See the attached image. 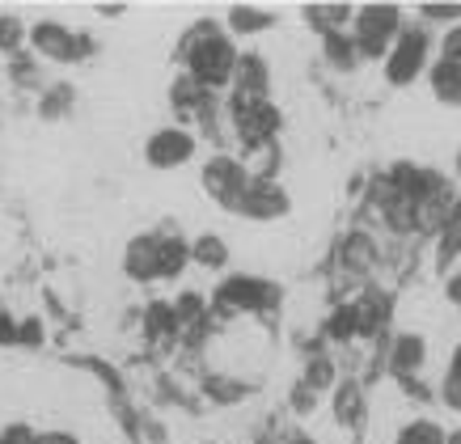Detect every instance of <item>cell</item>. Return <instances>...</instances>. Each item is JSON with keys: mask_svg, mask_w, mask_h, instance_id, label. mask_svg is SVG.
<instances>
[{"mask_svg": "<svg viewBox=\"0 0 461 444\" xmlns=\"http://www.w3.org/2000/svg\"><path fill=\"white\" fill-rule=\"evenodd\" d=\"M182 64H186V77L199 85V89H224L233 85V72H238V47L224 34L216 22H199L186 42H182Z\"/></svg>", "mask_w": 461, "mask_h": 444, "instance_id": "cell-1", "label": "cell"}, {"mask_svg": "<svg viewBox=\"0 0 461 444\" xmlns=\"http://www.w3.org/2000/svg\"><path fill=\"white\" fill-rule=\"evenodd\" d=\"M398 34H402V9L398 5H364L351 17V42H356L360 59H385Z\"/></svg>", "mask_w": 461, "mask_h": 444, "instance_id": "cell-2", "label": "cell"}, {"mask_svg": "<svg viewBox=\"0 0 461 444\" xmlns=\"http://www.w3.org/2000/svg\"><path fill=\"white\" fill-rule=\"evenodd\" d=\"M428 51H432V42H428V30L423 26H402V34L393 39L390 56H385V81L406 89L411 81H420V72L428 68Z\"/></svg>", "mask_w": 461, "mask_h": 444, "instance_id": "cell-3", "label": "cell"}, {"mask_svg": "<svg viewBox=\"0 0 461 444\" xmlns=\"http://www.w3.org/2000/svg\"><path fill=\"white\" fill-rule=\"evenodd\" d=\"M246 186H250V174L241 169L238 157H224L216 153L212 161H203V191L221 204V208L238 212L241 208V195H246Z\"/></svg>", "mask_w": 461, "mask_h": 444, "instance_id": "cell-4", "label": "cell"}, {"mask_svg": "<svg viewBox=\"0 0 461 444\" xmlns=\"http://www.w3.org/2000/svg\"><path fill=\"white\" fill-rule=\"evenodd\" d=\"M276 296H280V288H276V284H267V279L233 276V279H224L221 288H216V305H221L224 313H254V309L276 305Z\"/></svg>", "mask_w": 461, "mask_h": 444, "instance_id": "cell-5", "label": "cell"}, {"mask_svg": "<svg viewBox=\"0 0 461 444\" xmlns=\"http://www.w3.org/2000/svg\"><path fill=\"white\" fill-rule=\"evenodd\" d=\"M26 42L42 59H56V64L89 56V39H77V34H72L68 26H59V22H34V26L26 30Z\"/></svg>", "mask_w": 461, "mask_h": 444, "instance_id": "cell-6", "label": "cell"}, {"mask_svg": "<svg viewBox=\"0 0 461 444\" xmlns=\"http://www.w3.org/2000/svg\"><path fill=\"white\" fill-rule=\"evenodd\" d=\"M195 157V136L182 127H161L149 144H144V161L153 169H178Z\"/></svg>", "mask_w": 461, "mask_h": 444, "instance_id": "cell-7", "label": "cell"}, {"mask_svg": "<svg viewBox=\"0 0 461 444\" xmlns=\"http://www.w3.org/2000/svg\"><path fill=\"white\" fill-rule=\"evenodd\" d=\"M238 212H246L254 221H276V216L288 212V195H284V186L276 178H250Z\"/></svg>", "mask_w": 461, "mask_h": 444, "instance_id": "cell-8", "label": "cell"}, {"mask_svg": "<svg viewBox=\"0 0 461 444\" xmlns=\"http://www.w3.org/2000/svg\"><path fill=\"white\" fill-rule=\"evenodd\" d=\"M123 267H127V276L140 279V284L157 279V237L153 233L136 237V241L127 246V254H123Z\"/></svg>", "mask_w": 461, "mask_h": 444, "instance_id": "cell-9", "label": "cell"}, {"mask_svg": "<svg viewBox=\"0 0 461 444\" xmlns=\"http://www.w3.org/2000/svg\"><path fill=\"white\" fill-rule=\"evenodd\" d=\"M191 263V241H182L178 233L157 237V279L182 276V267Z\"/></svg>", "mask_w": 461, "mask_h": 444, "instance_id": "cell-10", "label": "cell"}, {"mask_svg": "<svg viewBox=\"0 0 461 444\" xmlns=\"http://www.w3.org/2000/svg\"><path fill=\"white\" fill-rule=\"evenodd\" d=\"M301 17L326 39V34H343V26L356 17V9H351V5H305Z\"/></svg>", "mask_w": 461, "mask_h": 444, "instance_id": "cell-11", "label": "cell"}, {"mask_svg": "<svg viewBox=\"0 0 461 444\" xmlns=\"http://www.w3.org/2000/svg\"><path fill=\"white\" fill-rule=\"evenodd\" d=\"M241 169H246L250 178H276V169H280V149H276V140H258V144H246Z\"/></svg>", "mask_w": 461, "mask_h": 444, "instance_id": "cell-12", "label": "cell"}, {"mask_svg": "<svg viewBox=\"0 0 461 444\" xmlns=\"http://www.w3.org/2000/svg\"><path fill=\"white\" fill-rule=\"evenodd\" d=\"M423 356H428V348H423L420 334H398V339H393L390 364L402 376H415V373H420V368H423Z\"/></svg>", "mask_w": 461, "mask_h": 444, "instance_id": "cell-13", "label": "cell"}, {"mask_svg": "<svg viewBox=\"0 0 461 444\" xmlns=\"http://www.w3.org/2000/svg\"><path fill=\"white\" fill-rule=\"evenodd\" d=\"M351 309H356V326H360V334H377L381 326H385V318H390L385 292H364Z\"/></svg>", "mask_w": 461, "mask_h": 444, "instance_id": "cell-14", "label": "cell"}, {"mask_svg": "<svg viewBox=\"0 0 461 444\" xmlns=\"http://www.w3.org/2000/svg\"><path fill=\"white\" fill-rule=\"evenodd\" d=\"M339 258H343V267L348 271H368V267L377 263V246H373V237L368 233H351L348 241H343V250H339Z\"/></svg>", "mask_w": 461, "mask_h": 444, "instance_id": "cell-15", "label": "cell"}, {"mask_svg": "<svg viewBox=\"0 0 461 444\" xmlns=\"http://www.w3.org/2000/svg\"><path fill=\"white\" fill-rule=\"evenodd\" d=\"M191 263L195 267H208V271H221L229 263V246H224V237L216 233H199L191 241Z\"/></svg>", "mask_w": 461, "mask_h": 444, "instance_id": "cell-16", "label": "cell"}, {"mask_svg": "<svg viewBox=\"0 0 461 444\" xmlns=\"http://www.w3.org/2000/svg\"><path fill=\"white\" fill-rule=\"evenodd\" d=\"M428 77H432V94L440 97V102H461V64L436 59Z\"/></svg>", "mask_w": 461, "mask_h": 444, "instance_id": "cell-17", "label": "cell"}, {"mask_svg": "<svg viewBox=\"0 0 461 444\" xmlns=\"http://www.w3.org/2000/svg\"><path fill=\"white\" fill-rule=\"evenodd\" d=\"M144 331L153 334V339H174V334L182 331V322H178V313H174V305H166V301H157V305H149Z\"/></svg>", "mask_w": 461, "mask_h": 444, "instance_id": "cell-18", "label": "cell"}, {"mask_svg": "<svg viewBox=\"0 0 461 444\" xmlns=\"http://www.w3.org/2000/svg\"><path fill=\"white\" fill-rule=\"evenodd\" d=\"M276 22V17L267 14V9H250V5H233L229 9V30H238V34H258Z\"/></svg>", "mask_w": 461, "mask_h": 444, "instance_id": "cell-19", "label": "cell"}, {"mask_svg": "<svg viewBox=\"0 0 461 444\" xmlns=\"http://www.w3.org/2000/svg\"><path fill=\"white\" fill-rule=\"evenodd\" d=\"M398 444H448V436L432 419H411V423L398 431Z\"/></svg>", "mask_w": 461, "mask_h": 444, "instance_id": "cell-20", "label": "cell"}, {"mask_svg": "<svg viewBox=\"0 0 461 444\" xmlns=\"http://www.w3.org/2000/svg\"><path fill=\"white\" fill-rule=\"evenodd\" d=\"M356 334H360V326H356V309L351 305L335 309V313L326 318V339H335V343H351Z\"/></svg>", "mask_w": 461, "mask_h": 444, "instance_id": "cell-21", "label": "cell"}, {"mask_svg": "<svg viewBox=\"0 0 461 444\" xmlns=\"http://www.w3.org/2000/svg\"><path fill=\"white\" fill-rule=\"evenodd\" d=\"M321 47H326V59L335 64V68H351L356 64V42H351V34H326L321 39Z\"/></svg>", "mask_w": 461, "mask_h": 444, "instance_id": "cell-22", "label": "cell"}, {"mask_svg": "<svg viewBox=\"0 0 461 444\" xmlns=\"http://www.w3.org/2000/svg\"><path fill=\"white\" fill-rule=\"evenodd\" d=\"M364 411V398H360V389L356 385H339L335 389V415L343 419V423H356Z\"/></svg>", "mask_w": 461, "mask_h": 444, "instance_id": "cell-23", "label": "cell"}, {"mask_svg": "<svg viewBox=\"0 0 461 444\" xmlns=\"http://www.w3.org/2000/svg\"><path fill=\"white\" fill-rule=\"evenodd\" d=\"M22 42H26V26H22L14 14H5L0 17V51H5V56H17Z\"/></svg>", "mask_w": 461, "mask_h": 444, "instance_id": "cell-24", "label": "cell"}, {"mask_svg": "<svg viewBox=\"0 0 461 444\" xmlns=\"http://www.w3.org/2000/svg\"><path fill=\"white\" fill-rule=\"evenodd\" d=\"M330 385H335V368H330V360H309L305 389H330Z\"/></svg>", "mask_w": 461, "mask_h": 444, "instance_id": "cell-25", "label": "cell"}, {"mask_svg": "<svg viewBox=\"0 0 461 444\" xmlns=\"http://www.w3.org/2000/svg\"><path fill=\"white\" fill-rule=\"evenodd\" d=\"M42 339H47V331H42L39 318H22V322H17V343H22V348H42Z\"/></svg>", "mask_w": 461, "mask_h": 444, "instance_id": "cell-26", "label": "cell"}, {"mask_svg": "<svg viewBox=\"0 0 461 444\" xmlns=\"http://www.w3.org/2000/svg\"><path fill=\"white\" fill-rule=\"evenodd\" d=\"M174 313H178V322L203 318V301H199V292H182L178 301H174Z\"/></svg>", "mask_w": 461, "mask_h": 444, "instance_id": "cell-27", "label": "cell"}, {"mask_svg": "<svg viewBox=\"0 0 461 444\" xmlns=\"http://www.w3.org/2000/svg\"><path fill=\"white\" fill-rule=\"evenodd\" d=\"M440 59L461 64V22H457V26H448L445 34H440Z\"/></svg>", "mask_w": 461, "mask_h": 444, "instance_id": "cell-28", "label": "cell"}, {"mask_svg": "<svg viewBox=\"0 0 461 444\" xmlns=\"http://www.w3.org/2000/svg\"><path fill=\"white\" fill-rule=\"evenodd\" d=\"M423 22H461V5H423Z\"/></svg>", "mask_w": 461, "mask_h": 444, "instance_id": "cell-29", "label": "cell"}, {"mask_svg": "<svg viewBox=\"0 0 461 444\" xmlns=\"http://www.w3.org/2000/svg\"><path fill=\"white\" fill-rule=\"evenodd\" d=\"M440 398H445L448 411H457L461 415V373H448L445 385H440Z\"/></svg>", "mask_w": 461, "mask_h": 444, "instance_id": "cell-30", "label": "cell"}, {"mask_svg": "<svg viewBox=\"0 0 461 444\" xmlns=\"http://www.w3.org/2000/svg\"><path fill=\"white\" fill-rule=\"evenodd\" d=\"M0 444H34V431L26 423H14V428L0 431Z\"/></svg>", "mask_w": 461, "mask_h": 444, "instance_id": "cell-31", "label": "cell"}, {"mask_svg": "<svg viewBox=\"0 0 461 444\" xmlns=\"http://www.w3.org/2000/svg\"><path fill=\"white\" fill-rule=\"evenodd\" d=\"M17 343V318L0 309V348H14Z\"/></svg>", "mask_w": 461, "mask_h": 444, "instance_id": "cell-32", "label": "cell"}, {"mask_svg": "<svg viewBox=\"0 0 461 444\" xmlns=\"http://www.w3.org/2000/svg\"><path fill=\"white\" fill-rule=\"evenodd\" d=\"M34 444H77L68 436V431H39V436H34Z\"/></svg>", "mask_w": 461, "mask_h": 444, "instance_id": "cell-33", "label": "cell"}, {"mask_svg": "<svg viewBox=\"0 0 461 444\" xmlns=\"http://www.w3.org/2000/svg\"><path fill=\"white\" fill-rule=\"evenodd\" d=\"M448 301H457V305H461V276H453V279H448Z\"/></svg>", "mask_w": 461, "mask_h": 444, "instance_id": "cell-34", "label": "cell"}, {"mask_svg": "<svg viewBox=\"0 0 461 444\" xmlns=\"http://www.w3.org/2000/svg\"><path fill=\"white\" fill-rule=\"evenodd\" d=\"M448 373H461V348L453 351V368H448Z\"/></svg>", "mask_w": 461, "mask_h": 444, "instance_id": "cell-35", "label": "cell"}, {"mask_svg": "<svg viewBox=\"0 0 461 444\" xmlns=\"http://www.w3.org/2000/svg\"><path fill=\"white\" fill-rule=\"evenodd\" d=\"M293 444H313V440H305V436H296V440Z\"/></svg>", "mask_w": 461, "mask_h": 444, "instance_id": "cell-36", "label": "cell"}, {"mask_svg": "<svg viewBox=\"0 0 461 444\" xmlns=\"http://www.w3.org/2000/svg\"><path fill=\"white\" fill-rule=\"evenodd\" d=\"M448 444H461V431H457V436H453V440H448Z\"/></svg>", "mask_w": 461, "mask_h": 444, "instance_id": "cell-37", "label": "cell"}, {"mask_svg": "<svg viewBox=\"0 0 461 444\" xmlns=\"http://www.w3.org/2000/svg\"><path fill=\"white\" fill-rule=\"evenodd\" d=\"M457 178H461V153H457Z\"/></svg>", "mask_w": 461, "mask_h": 444, "instance_id": "cell-38", "label": "cell"}]
</instances>
